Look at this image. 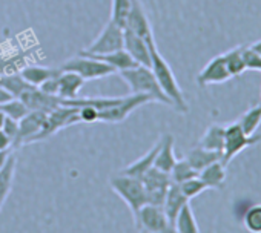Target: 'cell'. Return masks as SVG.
<instances>
[{
  "mask_svg": "<svg viewBox=\"0 0 261 233\" xmlns=\"http://www.w3.org/2000/svg\"><path fill=\"white\" fill-rule=\"evenodd\" d=\"M261 141V135H246L237 122L224 126V146L221 152V163L227 164L244 149L255 146Z\"/></svg>",
  "mask_w": 261,
  "mask_h": 233,
  "instance_id": "5b68a950",
  "label": "cell"
},
{
  "mask_svg": "<svg viewBox=\"0 0 261 233\" xmlns=\"http://www.w3.org/2000/svg\"><path fill=\"white\" fill-rule=\"evenodd\" d=\"M109 184H111L112 190L126 202V206L129 207L130 213H133V216L136 219L140 209L148 204L146 190L142 183V178H134V177L118 173L111 178Z\"/></svg>",
  "mask_w": 261,
  "mask_h": 233,
  "instance_id": "3957f363",
  "label": "cell"
},
{
  "mask_svg": "<svg viewBox=\"0 0 261 233\" xmlns=\"http://www.w3.org/2000/svg\"><path fill=\"white\" fill-rule=\"evenodd\" d=\"M142 183H143L145 190H146L148 204H154V206H162L163 207L168 189L172 184L171 175L165 173V172H162V170H159L155 167H151L142 177Z\"/></svg>",
  "mask_w": 261,
  "mask_h": 233,
  "instance_id": "30bf717a",
  "label": "cell"
},
{
  "mask_svg": "<svg viewBox=\"0 0 261 233\" xmlns=\"http://www.w3.org/2000/svg\"><path fill=\"white\" fill-rule=\"evenodd\" d=\"M244 227L252 233H261V204L252 206L243 218Z\"/></svg>",
  "mask_w": 261,
  "mask_h": 233,
  "instance_id": "d6a6232c",
  "label": "cell"
},
{
  "mask_svg": "<svg viewBox=\"0 0 261 233\" xmlns=\"http://www.w3.org/2000/svg\"><path fill=\"white\" fill-rule=\"evenodd\" d=\"M0 112L5 113L7 116H10V119L19 122L20 119H23V116L30 112V109L25 106V103L22 100L11 98V100L0 104Z\"/></svg>",
  "mask_w": 261,
  "mask_h": 233,
  "instance_id": "4dcf8cb0",
  "label": "cell"
},
{
  "mask_svg": "<svg viewBox=\"0 0 261 233\" xmlns=\"http://www.w3.org/2000/svg\"><path fill=\"white\" fill-rule=\"evenodd\" d=\"M146 42H148L149 52H151V65H149V68L152 69V72H154V75H155L162 91L171 100L174 109H177L178 112L186 113L189 110V107H188V101L185 98V94H183L180 84L177 83V78H175L171 66L168 65V62L159 52L155 40H154V36L148 37Z\"/></svg>",
  "mask_w": 261,
  "mask_h": 233,
  "instance_id": "6da1fadb",
  "label": "cell"
},
{
  "mask_svg": "<svg viewBox=\"0 0 261 233\" xmlns=\"http://www.w3.org/2000/svg\"><path fill=\"white\" fill-rule=\"evenodd\" d=\"M79 109V119L80 123H95L98 122V110L91 106H82Z\"/></svg>",
  "mask_w": 261,
  "mask_h": 233,
  "instance_id": "d590c367",
  "label": "cell"
},
{
  "mask_svg": "<svg viewBox=\"0 0 261 233\" xmlns=\"http://www.w3.org/2000/svg\"><path fill=\"white\" fill-rule=\"evenodd\" d=\"M60 74V72H59ZM40 91H43L45 94H51V95H57L59 94V81H57V75L43 81L40 86H39ZM59 97V95H57Z\"/></svg>",
  "mask_w": 261,
  "mask_h": 233,
  "instance_id": "74e56055",
  "label": "cell"
},
{
  "mask_svg": "<svg viewBox=\"0 0 261 233\" xmlns=\"http://www.w3.org/2000/svg\"><path fill=\"white\" fill-rule=\"evenodd\" d=\"M175 152H174V137L171 134H165L160 138V149L154 161V167L165 172L171 173L174 164H175Z\"/></svg>",
  "mask_w": 261,
  "mask_h": 233,
  "instance_id": "ac0fdd59",
  "label": "cell"
},
{
  "mask_svg": "<svg viewBox=\"0 0 261 233\" xmlns=\"http://www.w3.org/2000/svg\"><path fill=\"white\" fill-rule=\"evenodd\" d=\"M13 148V141L11 138L0 129V152H4V151H10Z\"/></svg>",
  "mask_w": 261,
  "mask_h": 233,
  "instance_id": "f35d334b",
  "label": "cell"
},
{
  "mask_svg": "<svg viewBox=\"0 0 261 233\" xmlns=\"http://www.w3.org/2000/svg\"><path fill=\"white\" fill-rule=\"evenodd\" d=\"M0 88H4L8 94H11L13 98H19V95L28 88H31V84H28L20 77V74H8L0 75Z\"/></svg>",
  "mask_w": 261,
  "mask_h": 233,
  "instance_id": "f1b7e54d",
  "label": "cell"
},
{
  "mask_svg": "<svg viewBox=\"0 0 261 233\" xmlns=\"http://www.w3.org/2000/svg\"><path fill=\"white\" fill-rule=\"evenodd\" d=\"M57 81H59V94L57 95L63 101L77 98L80 89L85 84V80L79 74L69 72V71H62V69H60V74L57 75Z\"/></svg>",
  "mask_w": 261,
  "mask_h": 233,
  "instance_id": "e0dca14e",
  "label": "cell"
},
{
  "mask_svg": "<svg viewBox=\"0 0 261 233\" xmlns=\"http://www.w3.org/2000/svg\"><path fill=\"white\" fill-rule=\"evenodd\" d=\"M45 112L40 110H30L23 119L19 120V132L16 140L13 141V148H22L23 144H30L33 138L40 132L45 120H46Z\"/></svg>",
  "mask_w": 261,
  "mask_h": 233,
  "instance_id": "8fae6325",
  "label": "cell"
},
{
  "mask_svg": "<svg viewBox=\"0 0 261 233\" xmlns=\"http://www.w3.org/2000/svg\"><path fill=\"white\" fill-rule=\"evenodd\" d=\"M178 186H180L181 192L185 193V196H186L189 201H191L192 198L198 196L200 193H203L204 190H207L206 184H204L198 177L191 178V180H188V181H185V183H181V184H178Z\"/></svg>",
  "mask_w": 261,
  "mask_h": 233,
  "instance_id": "836d02e7",
  "label": "cell"
},
{
  "mask_svg": "<svg viewBox=\"0 0 261 233\" xmlns=\"http://www.w3.org/2000/svg\"><path fill=\"white\" fill-rule=\"evenodd\" d=\"M134 222L140 233H175L162 206H154V204L143 206L137 213Z\"/></svg>",
  "mask_w": 261,
  "mask_h": 233,
  "instance_id": "52a82bcc",
  "label": "cell"
},
{
  "mask_svg": "<svg viewBox=\"0 0 261 233\" xmlns=\"http://www.w3.org/2000/svg\"><path fill=\"white\" fill-rule=\"evenodd\" d=\"M129 8H130V0H112L111 20L115 22L117 25H120L121 28H124Z\"/></svg>",
  "mask_w": 261,
  "mask_h": 233,
  "instance_id": "1f68e13d",
  "label": "cell"
},
{
  "mask_svg": "<svg viewBox=\"0 0 261 233\" xmlns=\"http://www.w3.org/2000/svg\"><path fill=\"white\" fill-rule=\"evenodd\" d=\"M237 123L240 125V128L243 129L246 135H255L256 129L261 125V104H256L247 109L237 120Z\"/></svg>",
  "mask_w": 261,
  "mask_h": 233,
  "instance_id": "4316f807",
  "label": "cell"
},
{
  "mask_svg": "<svg viewBox=\"0 0 261 233\" xmlns=\"http://www.w3.org/2000/svg\"><path fill=\"white\" fill-rule=\"evenodd\" d=\"M198 146L207 151H215V152H223V146H224V126L214 123L211 125L204 135L200 138Z\"/></svg>",
  "mask_w": 261,
  "mask_h": 233,
  "instance_id": "d4e9b609",
  "label": "cell"
},
{
  "mask_svg": "<svg viewBox=\"0 0 261 233\" xmlns=\"http://www.w3.org/2000/svg\"><path fill=\"white\" fill-rule=\"evenodd\" d=\"M123 31L124 28L109 20L108 25L100 33V36L82 52L100 55V54H109V52L123 49Z\"/></svg>",
  "mask_w": 261,
  "mask_h": 233,
  "instance_id": "9c48e42d",
  "label": "cell"
},
{
  "mask_svg": "<svg viewBox=\"0 0 261 233\" xmlns=\"http://www.w3.org/2000/svg\"><path fill=\"white\" fill-rule=\"evenodd\" d=\"M4 122H5V113L0 112V129H2V126H4Z\"/></svg>",
  "mask_w": 261,
  "mask_h": 233,
  "instance_id": "7bdbcfd3",
  "label": "cell"
},
{
  "mask_svg": "<svg viewBox=\"0 0 261 233\" xmlns=\"http://www.w3.org/2000/svg\"><path fill=\"white\" fill-rule=\"evenodd\" d=\"M186 161L192 166L194 170H197L198 173L207 167L209 164L215 163V161H220L221 160V152H215V151H207V149H203L200 146L191 149L188 154H186Z\"/></svg>",
  "mask_w": 261,
  "mask_h": 233,
  "instance_id": "44dd1931",
  "label": "cell"
},
{
  "mask_svg": "<svg viewBox=\"0 0 261 233\" xmlns=\"http://www.w3.org/2000/svg\"><path fill=\"white\" fill-rule=\"evenodd\" d=\"M198 178L206 184L207 189H221L224 186V180H226V166L220 161H215L212 164H209L207 167H204L200 173Z\"/></svg>",
  "mask_w": 261,
  "mask_h": 233,
  "instance_id": "7402d4cb",
  "label": "cell"
},
{
  "mask_svg": "<svg viewBox=\"0 0 261 233\" xmlns=\"http://www.w3.org/2000/svg\"><path fill=\"white\" fill-rule=\"evenodd\" d=\"M86 54V52H83ZM88 55H92L105 63H108L115 72H123V71H127V69H133L136 66H139V63L130 57L124 49H118V51H114V52H109V54H88Z\"/></svg>",
  "mask_w": 261,
  "mask_h": 233,
  "instance_id": "d6986e66",
  "label": "cell"
},
{
  "mask_svg": "<svg viewBox=\"0 0 261 233\" xmlns=\"http://www.w3.org/2000/svg\"><path fill=\"white\" fill-rule=\"evenodd\" d=\"M151 101H152V98L145 94H130L127 97H121L115 106L98 112V122L120 123V122L126 120L137 107H140L146 103H151Z\"/></svg>",
  "mask_w": 261,
  "mask_h": 233,
  "instance_id": "ba28073f",
  "label": "cell"
},
{
  "mask_svg": "<svg viewBox=\"0 0 261 233\" xmlns=\"http://www.w3.org/2000/svg\"><path fill=\"white\" fill-rule=\"evenodd\" d=\"M124 28L136 33L137 36L143 37L145 40L152 36L149 19L146 16V11H145L140 0H130V8H129V13H127Z\"/></svg>",
  "mask_w": 261,
  "mask_h": 233,
  "instance_id": "9a60e30c",
  "label": "cell"
},
{
  "mask_svg": "<svg viewBox=\"0 0 261 233\" xmlns=\"http://www.w3.org/2000/svg\"><path fill=\"white\" fill-rule=\"evenodd\" d=\"M174 230L175 233H200L198 224L195 221L194 212L191 204L188 202L178 213L175 222H174Z\"/></svg>",
  "mask_w": 261,
  "mask_h": 233,
  "instance_id": "484cf974",
  "label": "cell"
},
{
  "mask_svg": "<svg viewBox=\"0 0 261 233\" xmlns=\"http://www.w3.org/2000/svg\"><path fill=\"white\" fill-rule=\"evenodd\" d=\"M2 131L11 138V141L16 140L17 137V132H19V122L10 119V116L5 115V122H4V126H2Z\"/></svg>",
  "mask_w": 261,
  "mask_h": 233,
  "instance_id": "8d00e7d4",
  "label": "cell"
},
{
  "mask_svg": "<svg viewBox=\"0 0 261 233\" xmlns=\"http://www.w3.org/2000/svg\"><path fill=\"white\" fill-rule=\"evenodd\" d=\"M14 173H16V157L11 154L10 158L7 160L5 166L0 169V210H2L7 198L10 196V192L13 189Z\"/></svg>",
  "mask_w": 261,
  "mask_h": 233,
  "instance_id": "cb8c5ba5",
  "label": "cell"
},
{
  "mask_svg": "<svg viewBox=\"0 0 261 233\" xmlns=\"http://www.w3.org/2000/svg\"><path fill=\"white\" fill-rule=\"evenodd\" d=\"M243 57L246 63V69L261 72V55H258L255 51H252L249 46L243 48Z\"/></svg>",
  "mask_w": 261,
  "mask_h": 233,
  "instance_id": "e575fe53",
  "label": "cell"
},
{
  "mask_svg": "<svg viewBox=\"0 0 261 233\" xmlns=\"http://www.w3.org/2000/svg\"><path fill=\"white\" fill-rule=\"evenodd\" d=\"M159 149H160V141L155 143V146L151 151H148L142 158H139L137 161L126 166L120 173L127 175V177H134V178H142L151 167H154V161H155V157L159 154Z\"/></svg>",
  "mask_w": 261,
  "mask_h": 233,
  "instance_id": "ffe728a7",
  "label": "cell"
},
{
  "mask_svg": "<svg viewBox=\"0 0 261 233\" xmlns=\"http://www.w3.org/2000/svg\"><path fill=\"white\" fill-rule=\"evenodd\" d=\"M19 100H22L30 110H40V112H45V113H49L56 107L63 104V100L60 97L45 94L43 91H40L39 88H34V86L23 91L19 95Z\"/></svg>",
  "mask_w": 261,
  "mask_h": 233,
  "instance_id": "7c38bea8",
  "label": "cell"
},
{
  "mask_svg": "<svg viewBox=\"0 0 261 233\" xmlns=\"http://www.w3.org/2000/svg\"><path fill=\"white\" fill-rule=\"evenodd\" d=\"M189 202V199L185 196V193L181 192L180 186L172 183L168 189V193H166V198H165V202H163V210H165V215L169 221V224L174 227V222L180 213V210Z\"/></svg>",
  "mask_w": 261,
  "mask_h": 233,
  "instance_id": "2e32d148",
  "label": "cell"
},
{
  "mask_svg": "<svg viewBox=\"0 0 261 233\" xmlns=\"http://www.w3.org/2000/svg\"><path fill=\"white\" fill-rule=\"evenodd\" d=\"M77 123H80V119H79V109L74 107V106L60 104L59 107H56L53 112H49V113L46 115V120H45V123H43L40 132L33 138L31 143L46 140V138H49L51 135L57 134L60 129L69 128V126L77 125Z\"/></svg>",
  "mask_w": 261,
  "mask_h": 233,
  "instance_id": "8992f818",
  "label": "cell"
},
{
  "mask_svg": "<svg viewBox=\"0 0 261 233\" xmlns=\"http://www.w3.org/2000/svg\"><path fill=\"white\" fill-rule=\"evenodd\" d=\"M59 69H51L46 66H37V65H31V66H25L20 71V77L31 86L39 88L43 81L59 75Z\"/></svg>",
  "mask_w": 261,
  "mask_h": 233,
  "instance_id": "603a6c76",
  "label": "cell"
},
{
  "mask_svg": "<svg viewBox=\"0 0 261 233\" xmlns=\"http://www.w3.org/2000/svg\"><path fill=\"white\" fill-rule=\"evenodd\" d=\"M121 78L126 81V84L130 89V94H145L152 98V101H159L162 104L171 106V100L166 97V94L162 91L152 69L149 66L139 65L133 69H127L120 72Z\"/></svg>",
  "mask_w": 261,
  "mask_h": 233,
  "instance_id": "7a4b0ae2",
  "label": "cell"
},
{
  "mask_svg": "<svg viewBox=\"0 0 261 233\" xmlns=\"http://www.w3.org/2000/svg\"><path fill=\"white\" fill-rule=\"evenodd\" d=\"M230 78H232V75L227 71L224 57H223V54H220V55L214 57L212 60H209L207 65L200 71V74L197 75V83H198V86L204 88L209 84L226 83Z\"/></svg>",
  "mask_w": 261,
  "mask_h": 233,
  "instance_id": "4fadbf2b",
  "label": "cell"
},
{
  "mask_svg": "<svg viewBox=\"0 0 261 233\" xmlns=\"http://www.w3.org/2000/svg\"><path fill=\"white\" fill-rule=\"evenodd\" d=\"M123 49L139 65H143V66L151 65V52H149L148 42L127 28H124L123 31Z\"/></svg>",
  "mask_w": 261,
  "mask_h": 233,
  "instance_id": "5bb4252c",
  "label": "cell"
},
{
  "mask_svg": "<svg viewBox=\"0 0 261 233\" xmlns=\"http://www.w3.org/2000/svg\"><path fill=\"white\" fill-rule=\"evenodd\" d=\"M62 71L75 72L85 81L105 78V77H109V75L115 74V71L108 63H105V62H101V60H98V59H95L92 55L83 54V52H80V55H77V57L69 59L62 66Z\"/></svg>",
  "mask_w": 261,
  "mask_h": 233,
  "instance_id": "277c9868",
  "label": "cell"
},
{
  "mask_svg": "<svg viewBox=\"0 0 261 233\" xmlns=\"http://www.w3.org/2000/svg\"><path fill=\"white\" fill-rule=\"evenodd\" d=\"M243 48L244 46H235V48H232L223 54L224 63H226L227 71L232 77H238L244 71H247L246 63H244V57H243Z\"/></svg>",
  "mask_w": 261,
  "mask_h": 233,
  "instance_id": "83f0119b",
  "label": "cell"
},
{
  "mask_svg": "<svg viewBox=\"0 0 261 233\" xmlns=\"http://www.w3.org/2000/svg\"><path fill=\"white\" fill-rule=\"evenodd\" d=\"M11 155V151H4V152H0V169H2L7 163V160L10 158Z\"/></svg>",
  "mask_w": 261,
  "mask_h": 233,
  "instance_id": "60d3db41",
  "label": "cell"
},
{
  "mask_svg": "<svg viewBox=\"0 0 261 233\" xmlns=\"http://www.w3.org/2000/svg\"><path fill=\"white\" fill-rule=\"evenodd\" d=\"M171 181L175 183V184H181L191 178H195L198 177V172L192 169V166L186 161V158L183 160H177L172 170H171Z\"/></svg>",
  "mask_w": 261,
  "mask_h": 233,
  "instance_id": "f546056e",
  "label": "cell"
},
{
  "mask_svg": "<svg viewBox=\"0 0 261 233\" xmlns=\"http://www.w3.org/2000/svg\"><path fill=\"white\" fill-rule=\"evenodd\" d=\"M249 48H250L252 51H255L258 55H261V40H256V42H253L252 45H249Z\"/></svg>",
  "mask_w": 261,
  "mask_h": 233,
  "instance_id": "b9f144b4",
  "label": "cell"
},
{
  "mask_svg": "<svg viewBox=\"0 0 261 233\" xmlns=\"http://www.w3.org/2000/svg\"><path fill=\"white\" fill-rule=\"evenodd\" d=\"M11 98H13L11 94H8L4 88H0V104L5 103V101H8V100H11Z\"/></svg>",
  "mask_w": 261,
  "mask_h": 233,
  "instance_id": "ab89813d",
  "label": "cell"
}]
</instances>
